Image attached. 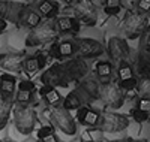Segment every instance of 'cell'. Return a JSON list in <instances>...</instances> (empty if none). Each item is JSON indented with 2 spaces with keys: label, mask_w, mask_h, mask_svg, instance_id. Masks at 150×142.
<instances>
[{
  "label": "cell",
  "mask_w": 150,
  "mask_h": 142,
  "mask_svg": "<svg viewBox=\"0 0 150 142\" xmlns=\"http://www.w3.org/2000/svg\"><path fill=\"white\" fill-rule=\"evenodd\" d=\"M12 120H14V126L21 135H30L38 123V114L36 109L32 108L30 105H17L14 103L12 108Z\"/></svg>",
  "instance_id": "cell-1"
},
{
  "label": "cell",
  "mask_w": 150,
  "mask_h": 142,
  "mask_svg": "<svg viewBox=\"0 0 150 142\" xmlns=\"http://www.w3.org/2000/svg\"><path fill=\"white\" fill-rule=\"evenodd\" d=\"M50 124L54 129L60 130L66 136H74L77 133V121L72 117V114L62 106H50L48 111Z\"/></svg>",
  "instance_id": "cell-2"
},
{
  "label": "cell",
  "mask_w": 150,
  "mask_h": 142,
  "mask_svg": "<svg viewBox=\"0 0 150 142\" xmlns=\"http://www.w3.org/2000/svg\"><path fill=\"white\" fill-rule=\"evenodd\" d=\"M131 124V118L123 114H117L112 111H105L99 115V121L96 124V129L104 133H117L126 130Z\"/></svg>",
  "instance_id": "cell-3"
},
{
  "label": "cell",
  "mask_w": 150,
  "mask_h": 142,
  "mask_svg": "<svg viewBox=\"0 0 150 142\" xmlns=\"http://www.w3.org/2000/svg\"><path fill=\"white\" fill-rule=\"evenodd\" d=\"M56 24L53 20H47V22H41L38 27L32 29L26 37V46H39L48 44L57 37Z\"/></svg>",
  "instance_id": "cell-4"
},
{
  "label": "cell",
  "mask_w": 150,
  "mask_h": 142,
  "mask_svg": "<svg viewBox=\"0 0 150 142\" xmlns=\"http://www.w3.org/2000/svg\"><path fill=\"white\" fill-rule=\"evenodd\" d=\"M147 29H150L147 15H140L137 12H128L125 15L122 22V30L126 36V39H137Z\"/></svg>",
  "instance_id": "cell-5"
},
{
  "label": "cell",
  "mask_w": 150,
  "mask_h": 142,
  "mask_svg": "<svg viewBox=\"0 0 150 142\" xmlns=\"http://www.w3.org/2000/svg\"><path fill=\"white\" fill-rule=\"evenodd\" d=\"M60 67L63 70L65 79L68 84H72V82L78 84L81 79H84L89 75V70H90L89 63L80 57H75V58H71L68 61L60 63Z\"/></svg>",
  "instance_id": "cell-6"
},
{
  "label": "cell",
  "mask_w": 150,
  "mask_h": 142,
  "mask_svg": "<svg viewBox=\"0 0 150 142\" xmlns=\"http://www.w3.org/2000/svg\"><path fill=\"white\" fill-rule=\"evenodd\" d=\"M99 100L104 102L111 109H119L125 103V93L120 90L117 82H104L99 87Z\"/></svg>",
  "instance_id": "cell-7"
},
{
  "label": "cell",
  "mask_w": 150,
  "mask_h": 142,
  "mask_svg": "<svg viewBox=\"0 0 150 142\" xmlns=\"http://www.w3.org/2000/svg\"><path fill=\"white\" fill-rule=\"evenodd\" d=\"M99 87L101 82L95 78H86L81 79L77 87H75V94L78 96V99L81 100L83 106H89L92 103H95L96 100H99Z\"/></svg>",
  "instance_id": "cell-8"
},
{
  "label": "cell",
  "mask_w": 150,
  "mask_h": 142,
  "mask_svg": "<svg viewBox=\"0 0 150 142\" xmlns=\"http://www.w3.org/2000/svg\"><path fill=\"white\" fill-rule=\"evenodd\" d=\"M74 18L80 24L93 27L98 22V9L92 0H77L74 3Z\"/></svg>",
  "instance_id": "cell-9"
},
{
  "label": "cell",
  "mask_w": 150,
  "mask_h": 142,
  "mask_svg": "<svg viewBox=\"0 0 150 142\" xmlns=\"http://www.w3.org/2000/svg\"><path fill=\"white\" fill-rule=\"evenodd\" d=\"M77 41V57L80 58H95L101 57L105 53V46L98 42L96 39H90V37H80Z\"/></svg>",
  "instance_id": "cell-10"
},
{
  "label": "cell",
  "mask_w": 150,
  "mask_h": 142,
  "mask_svg": "<svg viewBox=\"0 0 150 142\" xmlns=\"http://www.w3.org/2000/svg\"><path fill=\"white\" fill-rule=\"evenodd\" d=\"M107 53H108L110 61H111L112 64H114V63L119 64L120 61L128 60V57H129V46H128V42L125 41L123 37L112 36V37H110V41H108Z\"/></svg>",
  "instance_id": "cell-11"
},
{
  "label": "cell",
  "mask_w": 150,
  "mask_h": 142,
  "mask_svg": "<svg viewBox=\"0 0 150 142\" xmlns=\"http://www.w3.org/2000/svg\"><path fill=\"white\" fill-rule=\"evenodd\" d=\"M41 82L47 87H54V88H59V87L63 88V87L69 85L65 79L63 70L60 67V63H54L47 70H44V73L41 75Z\"/></svg>",
  "instance_id": "cell-12"
},
{
  "label": "cell",
  "mask_w": 150,
  "mask_h": 142,
  "mask_svg": "<svg viewBox=\"0 0 150 142\" xmlns=\"http://www.w3.org/2000/svg\"><path fill=\"white\" fill-rule=\"evenodd\" d=\"M26 54L24 53H5L0 54V67L8 70L11 75L12 73H21L23 72V64Z\"/></svg>",
  "instance_id": "cell-13"
},
{
  "label": "cell",
  "mask_w": 150,
  "mask_h": 142,
  "mask_svg": "<svg viewBox=\"0 0 150 142\" xmlns=\"http://www.w3.org/2000/svg\"><path fill=\"white\" fill-rule=\"evenodd\" d=\"M77 54V41L75 39H65L56 42L51 46L48 56H53L54 58H69Z\"/></svg>",
  "instance_id": "cell-14"
},
{
  "label": "cell",
  "mask_w": 150,
  "mask_h": 142,
  "mask_svg": "<svg viewBox=\"0 0 150 142\" xmlns=\"http://www.w3.org/2000/svg\"><path fill=\"white\" fill-rule=\"evenodd\" d=\"M24 3L12 2V0H0V18L5 20L6 22H15L18 21V14Z\"/></svg>",
  "instance_id": "cell-15"
},
{
  "label": "cell",
  "mask_w": 150,
  "mask_h": 142,
  "mask_svg": "<svg viewBox=\"0 0 150 142\" xmlns=\"http://www.w3.org/2000/svg\"><path fill=\"white\" fill-rule=\"evenodd\" d=\"M42 22V18L39 17V14L32 8V6H26L24 5L20 11V14H18V21L17 24L23 25V27H27V29H35L38 27Z\"/></svg>",
  "instance_id": "cell-16"
},
{
  "label": "cell",
  "mask_w": 150,
  "mask_h": 142,
  "mask_svg": "<svg viewBox=\"0 0 150 142\" xmlns=\"http://www.w3.org/2000/svg\"><path fill=\"white\" fill-rule=\"evenodd\" d=\"M47 60H48V56H45L42 53H36L33 56H29L24 58L23 72H26L29 75H35L38 72H41L47 66Z\"/></svg>",
  "instance_id": "cell-17"
},
{
  "label": "cell",
  "mask_w": 150,
  "mask_h": 142,
  "mask_svg": "<svg viewBox=\"0 0 150 142\" xmlns=\"http://www.w3.org/2000/svg\"><path fill=\"white\" fill-rule=\"evenodd\" d=\"M99 115H101V112L90 106H81L80 109H77L75 121L86 127H96V124L99 121Z\"/></svg>",
  "instance_id": "cell-18"
},
{
  "label": "cell",
  "mask_w": 150,
  "mask_h": 142,
  "mask_svg": "<svg viewBox=\"0 0 150 142\" xmlns=\"http://www.w3.org/2000/svg\"><path fill=\"white\" fill-rule=\"evenodd\" d=\"M39 17L44 20H54L59 15V3L54 0H39L36 3V9H35Z\"/></svg>",
  "instance_id": "cell-19"
},
{
  "label": "cell",
  "mask_w": 150,
  "mask_h": 142,
  "mask_svg": "<svg viewBox=\"0 0 150 142\" xmlns=\"http://www.w3.org/2000/svg\"><path fill=\"white\" fill-rule=\"evenodd\" d=\"M54 24H56L57 33H62V34H66V33L77 34L80 33V27H81V24L74 17H57Z\"/></svg>",
  "instance_id": "cell-20"
},
{
  "label": "cell",
  "mask_w": 150,
  "mask_h": 142,
  "mask_svg": "<svg viewBox=\"0 0 150 142\" xmlns=\"http://www.w3.org/2000/svg\"><path fill=\"white\" fill-rule=\"evenodd\" d=\"M95 72H96V79L104 84V82H110L112 81V73H114V64L108 60H99L95 66Z\"/></svg>",
  "instance_id": "cell-21"
},
{
  "label": "cell",
  "mask_w": 150,
  "mask_h": 142,
  "mask_svg": "<svg viewBox=\"0 0 150 142\" xmlns=\"http://www.w3.org/2000/svg\"><path fill=\"white\" fill-rule=\"evenodd\" d=\"M12 108H14V97L0 94V130L8 126Z\"/></svg>",
  "instance_id": "cell-22"
},
{
  "label": "cell",
  "mask_w": 150,
  "mask_h": 142,
  "mask_svg": "<svg viewBox=\"0 0 150 142\" xmlns=\"http://www.w3.org/2000/svg\"><path fill=\"white\" fill-rule=\"evenodd\" d=\"M39 94H41V97L44 99V102L47 103L48 106H60L62 105V100H63L62 94L57 91V88H54V87L44 85L39 90Z\"/></svg>",
  "instance_id": "cell-23"
},
{
  "label": "cell",
  "mask_w": 150,
  "mask_h": 142,
  "mask_svg": "<svg viewBox=\"0 0 150 142\" xmlns=\"http://www.w3.org/2000/svg\"><path fill=\"white\" fill-rule=\"evenodd\" d=\"M15 88H17V78L14 75H11V73L0 75V94L14 97Z\"/></svg>",
  "instance_id": "cell-24"
},
{
  "label": "cell",
  "mask_w": 150,
  "mask_h": 142,
  "mask_svg": "<svg viewBox=\"0 0 150 142\" xmlns=\"http://www.w3.org/2000/svg\"><path fill=\"white\" fill-rule=\"evenodd\" d=\"M137 70V73L140 75V79H147L150 76V60L149 56L140 54L137 58V66L134 67V72Z\"/></svg>",
  "instance_id": "cell-25"
},
{
  "label": "cell",
  "mask_w": 150,
  "mask_h": 142,
  "mask_svg": "<svg viewBox=\"0 0 150 142\" xmlns=\"http://www.w3.org/2000/svg\"><path fill=\"white\" fill-rule=\"evenodd\" d=\"M60 106H62V108H65V109L69 111V112H72V111L80 109V108L83 106V103H81V100L78 99V96L75 94V91H71V93L66 94V97H63V100H62V105H60Z\"/></svg>",
  "instance_id": "cell-26"
},
{
  "label": "cell",
  "mask_w": 150,
  "mask_h": 142,
  "mask_svg": "<svg viewBox=\"0 0 150 142\" xmlns=\"http://www.w3.org/2000/svg\"><path fill=\"white\" fill-rule=\"evenodd\" d=\"M117 76H119V82L126 81V79L134 78V76H135L134 67L129 64V61H128V60L120 61V63L117 64Z\"/></svg>",
  "instance_id": "cell-27"
},
{
  "label": "cell",
  "mask_w": 150,
  "mask_h": 142,
  "mask_svg": "<svg viewBox=\"0 0 150 142\" xmlns=\"http://www.w3.org/2000/svg\"><path fill=\"white\" fill-rule=\"evenodd\" d=\"M122 9V0H104V12L107 15H119Z\"/></svg>",
  "instance_id": "cell-28"
},
{
  "label": "cell",
  "mask_w": 150,
  "mask_h": 142,
  "mask_svg": "<svg viewBox=\"0 0 150 142\" xmlns=\"http://www.w3.org/2000/svg\"><path fill=\"white\" fill-rule=\"evenodd\" d=\"M140 54H144V56L150 54V29H147L140 36Z\"/></svg>",
  "instance_id": "cell-29"
},
{
  "label": "cell",
  "mask_w": 150,
  "mask_h": 142,
  "mask_svg": "<svg viewBox=\"0 0 150 142\" xmlns=\"http://www.w3.org/2000/svg\"><path fill=\"white\" fill-rule=\"evenodd\" d=\"M33 100V94L27 91H17L14 94V103L17 105H30Z\"/></svg>",
  "instance_id": "cell-30"
},
{
  "label": "cell",
  "mask_w": 150,
  "mask_h": 142,
  "mask_svg": "<svg viewBox=\"0 0 150 142\" xmlns=\"http://www.w3.org/2000/svg\"><path fill=\"white\" fill-rule=\"evenodd\" d=\"M135 90L138 91L140 97H150V79H138Z\"/></svg>",
  "instance_id": "cell-31"
},
{
  "label": "cell",
  "mask_w": 150,
  "mask_h": 142,
  "mask_svg": "<svg viewBox=\"0 0 150 142\" xmlns=\"http://www.w3.org/2000/svg\"><path fill=\"white\" fill-rule=\"evenodd\" d=\"M131 117L135 123H138V124H143L149 120V111H141V109H131Z\"/></svg>",
  "instance_id": "cell-32"
},
{
  "label": "cell",
  "mask_w": 150,
  "mask_h": 142,
  "mask_svg": "<svg viewBox=\"0 0 150 142\" xmlns=\"http://www.w3.org/2000/svg\"><path fill=\"white\" fill-rule=\"evenodd\" d=\"M137 84H138V78L134 76V78H129L126 81H122V82H117V85L120 87V90L125 93V91H132V90L137 88Z\"/></svg>",
  "instance_id": "cell-33"
},
{
  "label": "cell",
  "mask_w": 150,
  "mask_h": 142,
  "mask_svg": "<svg viewBox=\"0 0 150 142\" xmlns=\"http://www.w3.org/2000/svg\"><path fill=\"white\" fill-rule=\"evenodd\" d=\"M137 14L140 15H149V11H150V0H137Z\"/></svg>",
  "instance_id": "cell-34"
},
{
  "label": "cell",
  "mask_w": 150,
  "mask_h": 142,
  "mask_svg": "<svg viewBox=\"0 0 150 142\" xmlns=\"http://www.w3.org/2000/svg\"><path fill=\"white\" fill-rule=\"evenodd\" d=\"M35 84L29 79H23L21 82H18V91H27V93H33L35 91Z\"/></svg>",
  "instance_id": "cell-35"
},
{
  "label": "cell",
  "mask_w": 150,
  "mask_h": 142,
  "mask_svg": "<svg viewBox=\"0 0 150 142\" xmlns=\"http://www.w3.org/2000/svg\"><path fill=\"white\" fill-rule=\"evenodd\" d=\"M54 127L51 124H44L39 127V130H38V139H42L44 136H48L50 133H54Z\"/></svg>",
  "instance_id": "cell-36"
},
{
  "label": "cell",
  "mask_w": 150,
  "mask_h": 142,
  "mask_svg": "<svg viewBox=\"0 0 150 142\" xmlns=\"http://www.w3.org/2000/svg\"><path fill=\"white\" fill-rule=\"evenodd\" d=\"M135 108L141 111H150V97H140L137 100Z\"/></svg>",
  "instance_id": "cell-37"
},
{
  "label": "cell",
  "mask_w": 150,
  "mask_h": 142,
  "mask_svg": "<svg viewBox=\"0 0 150 142\" xmlns=\"http://www.w3.org/2000/svg\"><path fill=\"white\" fill-rule=\"evenodd\" d=\"M41 142H60L59 141V136L56 135V132L54 133H50L48 136H44L42 139H39Z\"/></svg>",
  "instance_id": "cell-38"
},
{
  "label": "cell",
  "mask_w": 150,
  "mask_h": 142,
  "mask_svg": "<svg viewBox=\"0 0 150 142\" xmlns=\"http://www.w3.org/2000/svg\"><path fill=\"white\" fill-rule=\"evenodd\" d=\"M6 27H8V22H6L5 20H2V18H0V34H2V33L6 30Z\"/></svg>",
  "instance_id": "cell-39"
},
{
  "label": "cell",
  "mask_w": 150,
  "mask_h": 142,
  "mask_svg": "<svg viewBox=\"0 0 150 142\" xmlns=\"http://www.w3.org/2000/svg\"><path fill=\"white\" fill-rule=\"evenodd\" d=\"M131 138H125V139H116V141H108V142H131Z\"/></svg>",
  "instance_id": "cell-40"
},
{
  "label": "cell",
  "mask_w": 150,
  "mask_h": 142,
  "mask_svg": "<svg viewBox=\"0 0 150 142\" xmlns=\"http://www.w3.org/2000/svg\"><path fill=\"white\" fill-rule=\"evenodd\" d=\"M62 2L66 3V5H74L75 2H77V0H62Z\"/></svg>",
  "instance_id": "cell-41"
},
{
  "label": "cell",
  "mask_w": 150,
  "mask_h": 142,
  "mask_svg": "<svg viewBox=\"0 0 150 142\" xmlns=\"http://www.w3.org/2000/svg\"><path fill=\"white\" fill-rule=\"evenodd\" d=\"M24 2H26L27 5H33V3H38L39 0H24Z\"/></svg>",
  "instance_id": "cell-42"
},
{
  "label": "cell",
  "mask_w": 150,
  "mask_h": 142,
  "mask_svg": "<svg viewBox=\"0 0 150 142\" xmlns=\"http://www.w3.org/2000/svg\"><path fill=\"white\" fill-rule=\"evenodd\" d=\"M131 142H147V141H144V139H132Z\"/></svg>",
  "instance_id": "cell-43"
},
{
  "label": "cell",
  "mask_w": 150,
  "mask_h": 142,
  "mask_svg": "<svg viewBox=\"0 0 150 142\" xmlns=\"http://www.w3.org/2000/svg\"><path fill=\"white\" fill-rule=\"evenodd\" d=\"M83 142H93V141H83Z\"/></svg>",
  "instance_id": "cell-44"
},
{
  "label": "cell",
  "mask_w": 150,
  "mask_h": 142,
  "mask_svg": "<svg viewBox=\"0 0 150 142\" xmlns=\"http://www.w3.org/2000/svg\"><path fill=\"white\" fill-rule=\"evenodd\" d=\"M0 142H2V141H0Z\"/></svg>",
  "instance_id": "cell-45"
},
{
  "label": "cell",
  "mask_w": 150,
  "mask_h": 142,
  "mask_svg": "<svg viewBox=\"0 0 150 142\" xmlns=\"http://www.w3.org/2000/svg\"><path fill=\"white\" fill-rule=\"evenodd\" d=\"M92 2H93V0H92Z\"/></svg>",
  "instance_id": "cell-46"
}]
</instances>
